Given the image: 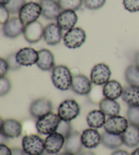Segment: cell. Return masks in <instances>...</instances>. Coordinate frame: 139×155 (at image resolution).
<instances>
[{"label":"cell","instance_id":"1","mask_svg":"<svg viewBox=\"0 0 139 155\" xmlns=\"http://www.w3.org/2000/svg\"><path fill=\"white\" fill-rule=\"evenodd\" d=\"M73 76L71 70L65 65L55 66L52 70L51 80L57 89L65 91L71 88Z\"/></svg>","mask_w":139,"mask_h":155},{"label":"cell","instance_id":"2","mask_svg":"<svg viewBox=\"0 0 139 155\" xmlns=\"http://www.w3.org/2000/svg\"><path fill=\"white\" fill-rule=\"evenodd\" d=\"M60 122L58 114L51 112L37 118L35 127L39 134L48 135L57 132Z\"/></svg>","mask_w":139,"mask_h":155},{"label":"cell","instance_id":"3","mask_svg":"<svg viewBox=\"0 0 139 155\" xmlns=\"http://www.w3.org/2000/svg\"><path fill=\"white\" fill-rule=\"evenodd\" d=\"M22 148L27 155H41L46 152L45 142L37 135L31 134L24 136Z\"/></svg>","mask_w":139,"mask_h":155},{"label":"cell","instance_id":"4","mask_svg":"<svg viewBox=\"0 0 139 155\" xmlns=\"http://www.w3.org/2000/svg\"><path fill=\"white\" fill-rule=\"evenodd\" d=\"M80 113V106L74 99H65L58 107V115L61 120L71 122L76 119Z\"/></svg>","mask_w":139,"mask_h":155},{"label":"cell","instance_id":"5","mask_svg":"<svg viewBox=\"0 0 139 155\" xmlns=\"http://www.w3.org/2000/svg\"><path fill=\"white\" fill-rule=\"evenodd\" d=\"M87 38L86 31L81 27H74L65 33L63 35V43L66 48L76 49L85 43Z\"/></svg>","mask_w":139,"mask_h":155},{"label":"cell","instance_id":"6","mask_svg":"<svg viewBox=\"0 0 139 155\" xmlns=\"http://www.w3.org/2000/svg\"><path fill=\"white\" fill-rule=\"evenodd\" d=\"M42 14L40 4L34 2L26 3L18 13V17L24 25L37 21Z\"/></svg>","mask_w":139,"mask_h":155},{"label":"cell","instance_id":"7","mask_svg":"<svg viewBox=\"0 0 139 155\" xmlns=\"http://www.w3.org/2000/svg\"><path fill=\"white\" fill-rule=\"evenodd\" d=\"M129 121L122 116L117 115L109 117L104 125L105 131L110 134L121 135L126 131L129 125Z\"/></svg>","mask_w":139,"mask_h":155},{"label":"cell","instance_id":"8","mask_svg":"<svg viewBox=\"0 0 139 155\" xmlns=\"http://www.w3.org/2000/svg\"><path fill=\"white\" fill-rule=\"evenodd\" d=\"M111 71L109 65L103 63L94 66L90 72V80L92 84L97 86L105 85L110 80Z\"/></svg>","mask_w":139,"mask_h":155},{"label":"cell","instance_id":"9","mask_svg":"<svg viewBox=\"0 0 139 155\" xmlns=\"http://www.w3.org/2000/svg\"><path fill=\"white\" fill-rule=\"evenodd\" d=\"M44 27L40 21H35L25 25L23 36L25 40L29 44H35L40 41L44 38Z\"/></svg>","mask_w":139,"mask_h":155},{"label":"cell","instance_id":"10","mask_svg":"<svg viewBox=\"0 0 139 155\" xmlns=\"http://www.w3.org/2000/svg\"><path fill=\"white\" fill-rule=\"evenodd\" d=\"M25 27L23 21L19 17H12L7 23L3 25L2 31L4 36L8 38L15 39L23 34Z\"/></svg>","mask_w":139,"mask_h":155},{"label":"cell","instance_id":"11","mask_svg":"<svg viewBox=\"0 0 139 155\" xmlns=\"http://www.w3.org/2000/svg\"><path fill=\"white\" fill-rule=\"evenodd\" d=\"M16 59L21 66L29 67L37 64L39 59V52L31 47H24L16 52Z\"/></svg>","mask_w":139,"mask_h":155},{"label":"cell","instance_id":"12","mask_svg":"<svg viewBox=\"0 0 139 155\" xmlns=\"http://www.w3.org/2000/svg\"><path fill=\"white\" fill-rule=\"evenodd\" d=\"M1 134L5 135L8 138L19 137L23 133V125L15 119H6V120H2L1 122Z\"/></svg>","mask_w":139,"mask_h":155},{"label":"cell","instance_id":"13","mask_svg":"<svg viewBox=\"0 0 139 155\" xmlns=\"http://www.w3.org/2000/svg\"><path fill=\"white\" fill-rule=\"evenodd\" d=\"M43 38L48 45H57L63 39V30L57 23H49L44 27Z\"/></svg>","mask_w":139,"mask_h":155},{"label":"cell","instance_id":"14","mask_svg":"<svg viewBox=\"0 0 139 155\" xmlns=\"http://www.w3.org/2000/svg\"><path fill=\"white\" fill-rule=\"evenodd\" d=\"M65 140V137L58 132L48 135L44 140L46 152L50 154H58L64 147Z\"/></svg>","mask_w":139,"mask_h":155},{"label":"cell","instance_id":"15","mask_svg":"<svg viewBox=\"0 0 139 155\" xmlns=\"http://www.w3.org/2000/svg\"><path fill=\"white\" fill-rule=\"evenodd\" d=\"M92 82L83 74L73 76L71 89L79 95H87L91 92Z\"/></svg>","mask_w":139,"mask_h":155},{"label":"cell","instance_id":"16","mask_svg":"<svg viewBox=\"0 0 139 155\" xmlns=\"http://www.w3.org/2000/svg\"><path fill=\"white\" fill-rule=\"evenodd\" d=\"M52 104L46 98H39L33 101L30 105L29 112L33 117L39 118L41 116L51 112Z\"/></svg>","mask_w":139,"mask_h":155},{"label":"cell","instance_id":"17","mask_svg":"<svg viewBox=\"0 0 139 155\" xmlns=\"http://www.w3.org/2000/svg\"><path fill=\"white\" fill-rule=\"evenodd\" d=\"M78 21V16L76 11L62 10L57 19V23L63 31H69L76 27Z\"/></svg>","mask_w":139,"mask_h":155},{"label":"cell","instance_id":"18","mask_svg":"<svg viewBox=\"0 0 139 155\" xmlns=\"http://www.w3.org/2000/svg\"><path fill=\"white\" fill-rule=\"evenodd\" d=\"M40 4L42 12L41 15L48 20H57L62 12L58 1L56 0H40Z\"/></svg>","mask_w":139,"mask_h":155},{"label":"cell","instance_id":"19","mask_svg":"<svg viewBox=\"0 0 139 155\" xmlns=\"http://www.w3.org/2000/svg\"><path fill=\"white\" fill-rule=\"evenodd\" d=\"M81 140L85 148L93 149L98 147L101 143V135L96 129H86L82 133Z\"/></svg>","mask_w":139,"mask_h":155},{"label":"cell","instance_id":"20","mask_svg":"<svg viewBox=\"0 0 139 155\" xmlns=\"http://www.w3.org/2000/svg\"><path fill=\"white\" fill-rule=\"evenodd\" d=\"M39 59L37 66L42 71H50L55 67V57L53 53L48 49L43 48L38 51Z\"/></svg>","mask_w":139,"mask_h":155},{"label":"cell","instance_id":"21","mask_svg":"<svg viewBox=\"0 0 139 155\" xmlns=\"http://www.w3.org/2000/svg\"><path fill=\"white\" fill-rule=\"evenodd\" d=\"M83 144L81 140V134L79 132L72 133L71 135L65 140L64 149L65 152L75 155H78L81 153Z\"/></svg>","mask_w":139,"mask_h":155},{"label":"cell","instance_id":"22","mask_svg":"<svg viewBox=\"0 0 139 155\" xmlns=\"http://www.w3.org/2000/svg\"><path fill=\"white\" fill-rule=\"evenodd\" d=\"M123 143L129 148H135L139 145V127L129 124L128 127L121 135Z\"/></svg>","mask_w":139,"mask_h":155},{"label":"cell","instance_id":"23","mask_svg":"<svg viewBox=\"0 0 139 155\" xmlns=\"http://www.w3.org/2000/svg\"><path fill=\"white\" fill-rule=\"evenodd\" d=\"M124 88L118 81L115 80H109L103 85L102 94L105 98L116 100L121 97Z\"/></svg>","mask_w":139,"mask_h":155},{"label":"cell","instance_id":"24","mask_svg":"<svg viewBox=\"0 0 139 155\" xmlns=\"http://www.w3.org/2000/svg\"><path fill=\"white\" fill-rule=\"evenodd\" d=\"M106 115L101 110H92L86 116V123L90 128L98 129L104 127Z\"/></svg>","mask_w":139,"mask_h":155},{"label":"cell","instance_id":"25","mask_svg":"<svg viewBox=\"0 0 139 155\" xmlns=\"http://www.w3.org/2000/svg\"><path fill=\"white\" fill-rule=\"evenodd\" d=\"M99 108L105 115L111 117L119 115L121 110V106L116 100L105 97L100 101Z\"/></svg>","mask_w":139,"mask_h":155},{"label":"cell","instance_id":"26","mask_svg":"<svg viewBox=\"0 0 139 155\" xmlns=\"http://www.w3.org/2000/svg\"><path fill=\"white\" fill-rule=\"evenodd\" d=\"M121 98L129 107H139V88L129 86L124 88Z\"/></svg>","mask_w":139,"mask_h":155},{"label":"cell","instance_id":"27","mask_svg":"<svg viewBox=\"0 0 139 155\" xmlns=\"http://www.w3.org/2000/svg\"><path fill=\"white\" fill-rule=\"evenodd\" d=\"M101 143L107 148L115 150L124 144L121 135L110 134L105 131L101 134Z\"/></svg>","mask_w":139,"mask_h":155},{"label":"cell","instance_id":"28","mask_svg":"<svg viewBox=\"0 0 139 155\" xmlns=\"http://www.w3.org/2000/svg\"><path fill=\"white\" fill-rule=\"evenodd\" d=\"M125 79L129 86L139 88V68L135 65H129L125 71Z\"/></svg>","mask_w":139,"mask_h":155},{"label":"cell","instance_id":"29","mask_svg":"<svg viewBox=\"0 0 139 155\" xmlns=\"http://www.w3.org/2000/svg\"><path fill=\"white\" fill-rule=\"evenodd\" d=\"M62 10L76 11L82 6L83 0H57Z\"/></svg>","mask_w":139,"mask_h":155},{"label":"cell","instance_id":"30","mask_svg":"<svg viewBox=\"0 0 139 155\" xmlns=\"http://www.w3.org/2000/svg\"><path fill=\"white\" fill-rule=\"evenodd\" d=\"M127 119L130 124L139 127V107L130 106L127 111Z\"/></svg>","mask_w":139,"mask_h":155},{"label":"cell","instance_id":"31","mask_svg":"<svg viewBox=\"0 0 139 155\" xmlns=\"http://www.w3.org/2000/svg\"><path fill=\"white\" fill-rule=\"evenodd\" d=\"M26 3V0H10V2L7 5H5V6L9 10L10 14L15 15V14L19 13L21 8Z\"/></svg>","mask_w":139,"mask_h":155},{"label":"cell","instance_id":"32","mask_svg":"<svg viewBox=\"0 0 139 155\" xmlns=\"http://www.w3.org/2000/svg\"><path fill=\"white\" fill-rule=\"evenodd\" d=\"M57 132L62 134L65 137V139H66L72 134V125L71 122L61 120Z\"/></svg>","mask_w":139,"mask_h":155},{"label":"cell","instance_id":"33","mask_svg":"<svg viewBox=\"0 0 139 155\" xmlns=\"http://www.w3.org/2000/svg\"><path fill=\"white\" fill-rule=\"evenodd\" d=\"M107 0H83L86 8L91 10H96L104 6Z\"/></svg>","mask_w":139,"mask_h":155},{"label":"cell","instance_id":"34","mask_svg":"<svg viewBox=\"0 0 139 155\" xmlns=\"http://www.w3.org/2000/svg\"><path fill=\"white\" fill-rule=\"evenodd\" d=\"M12 89V83L6 77H2L0 78V95L4 96Z\"/></svg>","mask_w":139,"mask_h":155},{"label":"cell","instance_id":"35","mask_svg":"<svg viewBox=\"0 0 139 155\" xmlns=\"http://www.w3.org/2000/svg\"><path fill=\"white\" fill-rule=\"evenodd\" d=\"M123 5L125 10L130 12H139V0H123Z\"/></svg>","mask_w":139,"mask_h":155},{"label":"cell","instance_id":"36","mask_svg":"<svg viewBox=\"0 0 139 155\" xmlns=\"http://www.w3.org/2000/svg\"><path fill=\"white\" fill-rule=\"evenodd\" d=\"M5 59H6L8 65H9L10 70L15 71L21 68V66L18 64L16 59V53H12L9 54Z\"/></svg>","mask_w":139,"mask_h":155},{"label":"cell","instance_id":"37","mask_svg":"<svg viewBox=\"0 0 139 155\" xmlns=\"http://www.w3.org/2000/svg\"><path fill=\"white\" fill-rule=\"evenodd\" d=\"M10 12L5 5H0V23L2 25L9 21Z\"/></svg>","mask_w":139,"mask_h":155},{"label":"cell","instance_id":"38","mask_svg":"<svg viewBox=\"0 0 139 155\" xmlns=\"http://www.w3.org/2000/svg\"><path fill=\"white\" fill-rule=\"evenodd\" d=\"M9 70L10 68L6 59L1 58L0 59V77H5Z\"/></svg>","mask_w":139,"mask_h":155},{"label":"cell","instance_id":"39","mask_svg":"<svg viewBox=\"0 0 139 155\" xmlns=\"http://www.w3.org/2000/svg\"><path fill=\"white\" fill-rule=\"evenodd\" d=\"M0 155H12V149L5 143H0Z\"/></svg>","mask_w":139,"mask_h":155},{"label":"cell","instance_id":"40","mask_svg":"<svg viewBox=\"0 0 139 155\" xmlns=\"http://www.w3.org/2000/svg\"><path fill=\"white\" fill-rule=\"evenodd\" d=\"M25 153H24L23 149L18 148H12V155H24Z\"/></svg>","mask_w":139,"mask_h":155},{"label":"cell","instance_id":"41","mask_svg":"<svg viewBox=\"0 0 139 155\" xmlns=\"http://www.w3.org/2000/svg\"><path fill=\"white\" fill-rule=\"evenodd\" d=\"M111 155H130L127 151L124 150H116Z\"/></svg>","mask_w":139,"mask_h":155},{"label":"cell","instance_id":"42","mask_svg":"<svg viewBox=\"0 0 139 155\" xmlns=\"http://www.w3.org/2000/svg\"><path fill=\"white\" fill-rule=\"evenodd\" d=\"M134 62H135V65L139 68V51L137 52V54H135Z\"/></svg>","mask_w":139,"mask_h":155},{"label":"cell","instance_id":"43","mask_svg":"<svg viewBox=\"0 0 139 155\" xmlns=\"http://www.w3.org/2000/svg\"><path fill=\"white\" fill-rule=\"evenodd\" d=\"M79 155H95V154L92 151H85L81 153Z\"/></svg>","mask_w":139,"mask_h":155},{"label":"cell","instance_id":"44","mask_svg":"<svg viewBox=\"0 0 139 155\" xmlns=\"http://www.w3.org/2000/svg\"><path fill=\"white\" fill-rule=\"evenodd\" d=\"M10 2V0H0V4L2 5H7Z\"/></svg>","mask_w":139,"mask_h":155},{"label":"cell","instance_id":"45","mask_svg":"<svg viewBox=\"0 0 139 155\" xmlns=\"http://www.w3.org/2000/svg\"><path fill=\"white\" fill-rule=\"evenodd\" d=\"M130 155H139V147L137 148H136Z\"/></svg>","mask_w":139,"mask_h":155},{"label":"cell","instance_id":"46","mask_svg":"<svg viewBox=\"0 0 139 155\" xmlns=\"http://www.w3.org/2000/svg\"><path fill=\"white\" fill-rule=\"evenodd\" d=\"M56 155H75V154H73L71 153H67V152H63V153H58Z\"/></svg>","mask_w":139,"mask_h":155},{"label":"cell","instance_id":"47","mask_svg":"<svg viewBox=\"0 0 139 155\" xmlns=\"http://www.w3.org/2000/svg\"><path fill=\"white\" fill-rule=\"evenodd\" d=\"M41 155H52V154H49V153H46V152H45V153H44V154H42Z\"/></svg>","mask_w":139,"mask_h":155}]
</instances>
